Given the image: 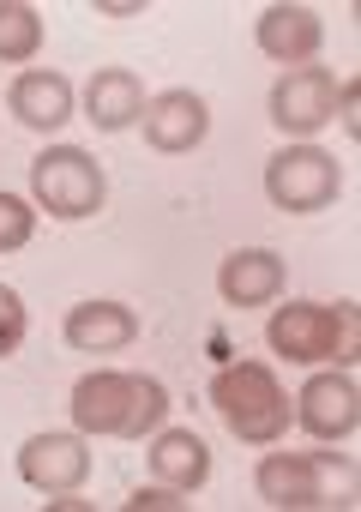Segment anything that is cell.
<instances>
[{
    "instance_id": "obj_1",
    "label": "cell",
    "mask_w": 361,
    "mask_h": 512,
    "mask_svg": "<svg viewBox=\"0 0 361 512\" xmlns=\"http://www.w3.org/2000/svg\"><path fill=\"white\" fill-rule=\"evenodd\" d=\"M169 416V392L151 374H85L73 386V422L79 434H115V440H145Z\"/></svg>"
},
{
    "instance_id": "obj_2",
    "label": "cell",
    "mask_w": 361,
    "mask_h": 512,
    "mask_svg": "<svg viewBox=\"0 0 361 512\" xmlns=\"http://www.w3.org/2000/svg\"><path fill=\"white\" fill-rule=\"evenodd\" d=\"M211 404H217V416L229 422V434L247 440V446L283 440V434H289V416H295V410H289V392L277 386V374H271L265 362H229V368H217Z\"/></svg>"
},
{
    "instance_id": "obj_3",
    "label": "cell",
    "mask_w": 361,
    "mask_h": 512,
    "mask_svg": "<svg viewBox=\"0 0 361 512\" xmlns=\"http://www.w3.org/2000/svg\"><path fill=\"white\" fill-rule=\"evenodd\" d=\"M265 338H271V350L289 356V362H307V368H313V362H337V368H349L355 350H361V314H355V302H337V308L289 302V308L271 314Z\"/></svg>"
},
{
    "instance_id": "obj_4",
    "label": "cell",
    "mask_w": 361,
    "mask_h": 512,
    "mask_svg": "<svg viewBox=\"0 0 361 512\" xmlns=\"http://www.w3.org/2000/svg\"><path fill=\"white\" fill-rule=\"evenodd\" d=\"M31 193H37V205H43L49 217L79 223V217H97V211H103L109 181H103V163H97L91 151H79V145H49V151L31 163Z\"/></svg>"
},
{
    "instance_id": "obj_5",
    "label": "cell",
    "mask_w": 361,
    "mask_h": 512,
    "mask_svg": "<svg viewBox=\"0 0 361 512\" xmlns=\"http://www.w3.org/2000/svg\"><path fill=\"white\" fill-rule=\"evenodd\" d=\"M265 193H271L277 211H295V217L325 211V205L343 193L337 157L319 151V145H289V151H277V157L265 163Z\"/></svg>"
},
{
    "instance_id": "obj_6",
    "label": "cell",
    "mask_w": 361,
    "mask_h": 512,
    "mask_svg": "<svg viewBox=\"0 0 361 512\" xmlns=\"http://www.w3.org/2000/svg\"><path fill=\"white\" fill-rule=\"evenodd\" d=\"M337 458L331 452H271L259 458L253 482H259V500L283 506V512H307V506H325V470Z\"/></svg>"
},
{
    "instance_id": "obj_7",
    "label": "cell",
    "mask_w": 361,
    "mask_h": 512,
    "mask_svg": "<svg viewBox=\"0 0 361 512\" xmlns=\"http://www.w3.org/2000/svg\"><path fill=\"white\" fill-rule=\"evenodd\" d=\"M19 476L37 488V494H73L85 476H91V452L79 434H31L19 446Z\"/></svg>"
},
{
    "instance_id": "obj_8",
    "label": "cell",
    "mask_w": 361,
    "mask_h": 512,
    "mask_svg": "<svg viewBox=\"0 0 361 512\" xmlns=\"http://www.w3.org/2000/svg\"><path fill=\"white\" fill-rule=\"evenodd\" d=\"M295 416H301V428H307L313 440H349L355 422H361V392H355V380H349L343 368L313 374V380L301 386V398H295Z\"/></svg>"
},
{
    "instance_id": "obj_9",
    "label": "cell",
    "mask_w": 361,
    "mask_h": 512,
    "mask_svg": "<svg viewBox=\"0 0 361 512\" xmlns=\"http://www.w3.org/2000/svg\"><path fill=\"white\" fill-rule=\"evenodd\" d=\"M331 103H337V79L325 67H289L271 91V121L283 133H319L331 121Z\"/></svg>"
},
{
    "instance_id": "obj_10",
    "label": "cell",
    "mask_w": 361,
    "mask_h": 512,
    "mask_svg": "<svg viewBox=\"0 0 361 512\" xmlns=\"http://www.w3.org/2000/svg\"><path fill=\"white\" fill-rule=\"evenodd\" d=\"M139 121H145V139H151L157 151H169V157L193 151V145L211 133V109H205L199 91H163V97L145 103Z\"/></svg>"
},
{
    "instance_id": "obj_11",
    "label": "cell",
    "mask_w": 361,
    "mask_h": 512,
    "mask_svg": "<svg viewBox=\"0 0 361 512\" xmlns=\"http://www.w3.org/2000/svg\"><path fill=\"white\" fill-rule=\"evenodd\" d=\"M217 290H223L229 308H265V302L283 296V260H277L271 247H241V253L223 260Z\"/></svg>"
},
{
    "instance_id": "obj_12",
    "label": "cell",
    "mask_w": 361,
    "mask_h": 512,
    "mask_svg": "<svg viewBox=\"0 0 361 512\" xmlns=\"http://www.w3.org/2000/svg\"><path fill=\"white\" fill-rule=\"evenodd\" d=\"M319 37H325V25L313 7H265L259 13V49L283 67H307L319 55Z\"/></svg>"
},
{
    "instance_id": "obj_13",
    "label": "cell",
    "mask_w": 361,
    "mask_h": 512,
    "mask_svg": "<svg viewBox=\"0 0 361 512\" xmlns=\"http://www.w3.org/2000/svg\"><path fill=\"white\" fill-rule=\"evenodd\" d=\"M7 103H13V115H19L25 127H37V133H55V127L73 121V85H67L61 73H49V67L19 73L13 91H7Z\"/></svg>"
},
{
    "instance_id": "obj_14",
    "label": "cell",
    "mask_w": 361,
    "mask_h": 512,
    "mask_svg": "<svg viewBox=\"0 0 361 512\" xmlns=\"http://www.w3.org/2000/svg\"><path fill=\"white\" fill-rule=\"evenodd\" d=\"M133 338H139V320H133V308H121V302H79V308L67 314V344L85 350V356L127 350Z\"/></svg>"
},
{
    "instance_id": "obj_15",
    "label": "cell",
    "mask_w": 361,
    "mask_h": 512,
    "mask_svg": "<svg viewBox=\"0 0 361 512\" xmlns=\"http://www.w3.org/2000/svg\"><path fill=\"white\" fill-rule=\"evenodd\" d=\"M85 115H91L103 133L133 127V121L145 115V85H139V73H127V67L91 73V85H85Z\"/></svg>"
},
{
    "instance_id": "obj_16",
    "label": "cell",
    "mask_w": 361,
    "mask_h": 512,
    "mask_svg": "<svg viewBox=\"0 0 361 512\" xmlns=\"http://www.w3.org/2000/svg\"><path fill=\"white\" fill-rule=\"evenodd\" d=\"M151 470H157V482L193 494V488H205V476H211V446H205L193 428H163L157 446H151Z\"/></svg>"
},
{
    "instance_id": "obj_17",
    "label": "cell",
    "mask_w": 361,
    "mask_h": 512,
    "mask_svg": "<svg viewBox=\"0 0 361 512\" xmlns=\"http://www.w3.org/2000/svg\"><path fill=\"white\" fill-rule=\"evenodd\" d=\"M43 49V13L31 0H0V61H31Z\"/></svg>"
},
{
    "instance_id": "obj_18",
    "label": "cell",
    "mask_w": 361,
    "mask_h": 512,
    "mask_svg": "<svg viewBox=\"0 0 361 512\" xmlns=\"http://www.w3.org/2000/svg\"><path fill=\"white\" fill-rule=\"evenodd\" d=\"M37 229V211L19 199V193H0V253H19Z\"/></svg>"
},
{
    "instance_id": "obj_19",
    "label": "cell",
    "mask_w": 361,
    "mask_h": 512,
    "mask_svg": "<svg viewBox=\"0 0 361 512\" xmlns=\"http://www.w3.org/2000/svg\"><path fill=\"white\" fill-rule=\"evenodd\" d=\"M25 332H31V314H25L19 290H7V284H0V362H7V356H19Z\"/></svg>"
},
{
    "instance_id": "obj_20",
    "label": "cell",
    "mask_w": 361,
    "mask_h": 512,
    "mask_svg": "<svg viewBox=\"0 0 361 512\" xmlns=\"http://www.w3.org/2000/svg\"><path fill=\"white\" fill-rule=\"evenodd\" d=\"M127 506H133V512H169V506H187V500H181V488L163 482V488H133Z\"/></svg>"
},
{
    "instance_id": "obj_21",
    "label": "cell",
    "mask_w": 361,
    "mask_h": 512,
    "mask_svg": "<svg viewBox=\"0 0 361 512\" xmlns=\"http://www.w3.org/2000/svg\"><path fill=\"white\" fill-rule=\"evenodd\" d=\"M97 13H109V19H133V13H145V0H97Z\"/></svg>"
}]
</instances>
